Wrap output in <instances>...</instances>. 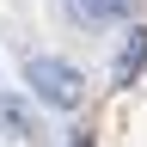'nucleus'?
I'll use <instances>...</instances> for the list:
<instances>
[{"label":"nucleus","mask_w":147,"mask_h":147,"mask_svg":"<svg viewBox=\"0 0 147 147\" xmlns=\"http://www.w3.org/2000/svg\"><path fill=\"white\" fill-rule=\"evenodd\" d=\"M141 61H147V25H135L123 37V55H117V67H110V86H135Z\"/></svg>","instance_id":"obj_2"},{"label":"nucleus","mask_w":147,"mask_h":147,"mask_svg":"<svg viewBox=\"0 0 147 147\" xmlns=\"http://www.w3.org/2000/svg\"><path fill=\"white\" fill-rule=\"evenodd\" d=\"M74 147H92V141H74Z\"/></svg>","instance_id":"obj_5"},{"label":"nucleus","mask_w":147,"mask_h":147,"mask_svg":"<svg viewBox=\"0 0 147 147\" xmlns=\"http://www.w3.org/2000/svg\"><path fill=\"white\" fill-rule=\"evenodd\" d=\"M25 86L43 104H55V110H74V104L86 98L80 67H74V61H55V55H31V61H25Z\"/></svg>","instance_id":"obj_1"},{"label":"nucleus","mask_w":147,"mask_h":147,"mask_svg":"<svg viewBox=\"0 0 147 147\" xmlns=\"http://www.w3.org/2000/svg\"><path fill=\"white\" fill-rule=\"evenodd\" d=\"M0 135H18V141H31V135H37L31 104H25V98H12V92H0Z\"/></svg>","instance_id":"obj_3"},{"label":"nucleus","mask_w":147,"mask_h":147,"mask_svg":"<svg viewBox=\"0 0 147 147\" xmlns=\"http://www.w3.org/2000/svg\"><path fill=\"white\" fill-rule=\"evenodd\" d=\"M74 18H86V25H110V18H129L135 12V0H67Z\"/></svg>","instance_id":"obj_4"}]
</instances>
